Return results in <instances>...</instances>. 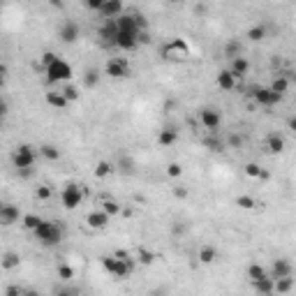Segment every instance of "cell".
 Listing matches in <instances>:
<instances>
[{
    "mask_svg": "<svg viewBox=\"0 0 296 296\" xmlns=\"http://www.w3.org/2000/svg\"><path fill=\"white\" fill-rule=\"evenodd\" d=\"M135 264H137L135 257H130L128 252H123V250L114 252V255L102 257V269L107 271V273H111L114 278H118V280L128 278L130 273L135 271Z\"/></svg>",
    "mask_w": 296,
    "mask_h": 296,
    "instance_id": "6da1fadb",
    "label": "cell"
},
{
    "mask_svg": "<svg viewBox=\"0 0 296 296\" xmlns=\"http://www.w3.org/2000/svg\"><path fill=\"white\" fill-rule=\"evenodd\" d=\"M33 234L44 248H56V245L63 241V227L56 224V222H49V220H42V224L35 229Z\"/></svg>",
    "mask_w": 296,
    "mask_h": 296,
    "instance_id": "7a4b0ae2",
    "label": "cell"
},
{
    "mask_svg": "<svg viewBox=\"0 0 296 296\" xmlns=\"http://www.w3.org/2000/svg\"><path fill=\"white\" fill-rule=\"evenodd\" d=\"M188 54H190V47L183 37H174L171 42H167L162 47V58L164 61H185Z\"/></svg>",
    "mask_w": 296,
    "mask_h": 296,
    "instance_id": "3957f363",
    "label": "cell"
},
{
    "mask_svg": "<svg viewBox=\"0 0 296 296\" xmlns=\"http://www.w3.org/2000/svg\"><path fill=\"white\" fill-rule=\"evenodd\" d=\"M35 160H37V153H35V148L30 146V144L16 146V150H14V155H12V162H14V167H16V171H21V169H33Z\"/></svg>",
    "mask_w": 296,
    "mask_h": 296,
    "instance_id": "277c9868",
    "label": "cell"
},
{
    "mask_svg": "<svg viewBox=\"0 0 296 296\" xmlns=\"http://www.w3.org/2000/svg\"><path fill=\"white\" fill-rule=\"evenodd\" d=\"M47 72V83H70L72 81V68H70V63H65L63 58H58V61L51 65V68L44 70Z\"/></svg>",
    "mask_w": 296,
    "mask_h": 296,
    "instance_id": "5b68a950",
    "label": "cell"
},
{
    "mask_svg": "<svg viewBox=\"0 0 296 296\" xmlns=\"http://www.w3.org/2000/svg\"><path fill=\"white\" fill-rule=\"evenodd\" d=\"M81 202H83V188H81L79 183H65V188H63V192H61L63 206L68 211H72V209H76Z\"/></svg>",
    "mask_w": 296,
    "mask_h": 296,
    "instance_id": "8992f818",
    "label": "cell"
},
{
    "mask_svg": "<svg viewBox=\"0 0 296 296\" xmlns=\"http://www.w3.org/2000/svg\"><path fill=\"white\" fill-rule=\"evenodd\" d=\"M104 74L111 76V79H128L130 76V63L125 58H109L107 65H104Z\"/></svg>",
    "mask_w": 296,
    "mask_h": 296,
    "instance_id": "52a82bcc",
    "label": "cell"
},
{
    "mask_svg": "<svg viewBox=\"0 0 296 296\" xmlns=\"http://www.w3.org/2000/svg\"><path fill=\"white\" fill-rule=\"evenodd\" d=\"M252 97H255V102L259 107H273V104H278V102L283 100V95H278L271 88H262V86L252 90Z\"/></svg>",
    "mask_w": 296,
    "mask_h": 296,
    "instance_id": "ba28073f",
    "label": "cell"
},
{
    "mask_svg": "<svg viewBox=\"0 0 296 296\" xmlns=\"http://www.w3.org/2000/svg\"><path fill=\"white\" fill-rule=\"evenodd\" d=\"M199 123L204 125V130H209V132H216V130L222 125V116L218 114L216 109L206 107V109H202V111H199Z\"/></svg>",
    "mask_w": 296,
    "mask_h": 296,
    "instance_id": "9c48e42d",
    "label": "cell"
},
{
    "mask_svg": "<svg viewBox=\"0 0 296 296\" xmlns=\"http://www.w3.org/2000/svg\"><path fill=\"white\" fill-rule=\"evenodd\" d=\"M19 220H23L19 206H14V204H2V206H0V224H2V227H12V224H16Z\"/></svg>",
    "mask_w": 296,
    "mask_h": 296,
    "instance_id": "30bf717a",
    "label": "cell"
},
{
    "mask_svg": "<svg viewBox=\"0 0 296 296\" xmlns=\"http://www.w3.org/2000/svg\"><path fill=\"white\" fill-rule=\"evenodd\" d=\"M79 35H81V28L74 21H65L61 26V30H58V37H61L63 44H74V42L79 40Z\"/></svg>",
    "mask_w": 296,
    "mask_h": 296,
    "instance_id": "8fae6325",
    "label": "cell"
},
{
    "mask_svg": "<svg viewBox=\"0 0 296 296\" xmlns=\"http://www.w3.org/2000/svg\"><path fill=\"white\" fill-rule=\"evenodd\" d=\"M116 37H118V23H116V19H104V23L100 26V40L104 44H114L116 47Z\"/></svg>",
    "mask_w": 296,
    "mask_h": 296,
    "instance_id": "7c38bea8",
    "label": "cell"
},
{
    "mask_svg": "<svg viewBox=\"0 0 296 296\" xmlns=\"http://www.w3.org/2000/svg\"><path fill=\"white\" fill-rule=\"evenodd\" d=\"M269 276L273 278V280H280V278H292V264H290V259H285V257H280V259H273Z\"/></svg>",
    "mask_w": 296,
    "mask_h": 296,
    "instance_id": "4fadbf2b",
    "label": "cell"
},
{
    "mask_svg": "<svg viewBox=\"0 0 296 296\" xmlns=\"http://www.w3.org/2000/svg\"><path fill=\"white\" fill-rule=\"evenodd\" d=\"M125 14V5L121 0H104V5L100 9V16L102 19H118Z\"/></svg>",
    "mask_w": 296,
    "mask_h": 296,
    "instance_id": "5bb4252c",
    "label": "cell"
},
{
    "mask_svg": "<svg viewBox=\"0 0 296 296\" xmlns=\"http://www.w3.org/2000/svg\"><path fill=\"white\" fill-rule=\"evenodd\" d=\"M264 150L271 155H280L285 150V139L278 132H271L266 139H264Z\"/></svg>",
    "mask_w": 296,
    "mask_h": 296,
    "instance_id": "9a60e30c",
    "label": "cell"
},
{
    "mask_svg": "<svg viewBox=\"0 0 296 296\" xmlns=\"http://www.w3.org/2000/svg\"><path fill=\"white\" fill-rule=\"evenodd\" d=\"M176 142H178V130H176L174 125H167V128L160 130V135H157V144H160L162 148L174 146Z\"/></svg>",
    "mask_w": 296,
    "mask_h": 296,
    "instance_id": "2e32d148",
    "label": "cell"
},
{
    "mask_svg": "<svg viewBox=\"0 0 296 296\" xmlns=\"http://www.w3.org/2000/svg\"><path fill=\"white\" fill-rule=\"evenodd\" d=\"M86 222H88V227L90 229H104L111 222V218L104 213V211H93V213H88V218H86Z\"/></svg>",
    "mask_w": 296,
    "mask_h": 296,
    "instance_id": "e0dca14e",
    "label": "cell"
},
{
    "mask_svg": "<svg viewBox=\"0 0 296 296\" xmlns=\"http://www.w3.org/2000/svg\"><path fill=\"white\" fill-rule=\"evenodd\" d=\"M229 72L234 74L236 79H241V76H245V74L250 72V63L245 56H238V58H234V61L229 63Z\"/></svg>",
    "mask_w": 296,
    "mask_h": 296,
    "instance_id": "ac0fdd59",
    "label": "cell"
},
{
    "mask_svg": "<svg viewBox=\"0 0 296 296\" xmlns=\"http://www.w3.org/2000/svg\"><path fill=\"white\" fill-rule=\"evenodd\" d=\"M116 47L123 49V51H137V49H139V37L118 33V37H116Z\"/></svg>",
    "mask_w": 296,
    "mask_h": 296,
    "instance_id": "d6986e66",
    "label": "cell"
},
{
    "mask_svg": "<svg viewBox=\"0 0 296 296\" xmlns=\"http://www.w3.org/2000/svg\"><path fill=\"white\" fill-rule=\"evenodd\" d=\"M252 287H255V292L259 296H273L276 294V280L273 278H264V280H259V283H252Z\"/></svg>",
    "mask_w": 296,
    "mask_h": 296,
    "instance_id": "ffe728a7",
    "label": "cell"
},
{
    "mask_svg": "<svg viewBox=\"0 0 296 296\" xmlns=\"http://www.w3.org/2000/svg\"><path fill=\"white\" fill-rule=\"evenodd\" d=\"M216 83L222 88V90H234V88H236V76L229 72V70H222V72L218 74Z\"/></svg>",
    "mask_w": 296,
    "mask_h": 296,
    "instance_id": "44dd1931",
    "label": "cell"
},
{
    "mask_svg": "<svg viewBox=\"0 0 296 296\" xmlns=\"http://www.w3.org/2000/svg\"><path fill=\"white\" fill-rule=\"evenodd\" d=\"M47 104L49 107H54V109H65L70 102L61 90H51V93H47Z\"/></svg>",
    "mask_w": 296,
    "mask_h": 296,
    "instance_id": "7402d4cb",
    "label": "cell"
},
{
    "mask_svg": "<svg viewBox=\"0 0 296 296\" xmlns=\"http://www.w3.org/2000/svg\"><path fill=\"white\" fill-rule=\"evenodd\" d=\"M271 90H273V93H278V95H285L287 93V90H290V79H287V76H285V74H278L276 79L271 81Z\"/></svg>",
    "mask_w": 296,
    "mask_h": 296,
    "instance_id": "603a6c76",
    "label": "cell"
},
{
    "mask_svg": "<svg viewBox=\"0 0 296 296\" xmlns=\"http://www.w3.org/2000/svg\"><path fill=\"white\" fill-rule=\"evenodd\" d=\"M248 278H250V283H259V280H264V278H269V271L264 269L262 264H250L248 266Z\"/></svg>",
    "mask_w": 296,
    "mask_h": 296,
    "instance_id": "cb8c5ba5",
    "label": "cell"
},
{
    "mask_svg": "<svg viewBox=\"0 0 296 296\" xmlns=\"http://www.w3.org/2000/svg\"><path fill=\"white\" fill-rule=\"evenodd\" d=\"M243 169H245V176H250V178H259V181H266V178H269V171H264L255 162H248Z\"/></svg>",
    "mask_w": 296,
    "mask_h": 296,
    "instance_id": "d4e9b609",
    "label": "cell"
},
{
    "mask_svg": "<svg viewBox=\"0 0 296 296\" xmlns=\"http://www.w3.org/2000/svg\"><path fill=\"white\" fill-rule=\"evenodd\" d=\"M37 153L44 157V160H49V162H56L58 157H61V150L56 146H51V144H42L40 148H37Z\"/></svg>",
    "mask_w": 296,
    "mask_h": 296,
    "instance_id": "484cf974",
    "label": "cell"
},
{
    "mask_svg": "<svg viewBox=\"0 0 296 296\" xmlns=\"http://www.w3.org/2000/svg\"><path fill=\"white\" fill-rule=\"evenodd\" d=\"M218 259V250L213 245H202L199 248V262L202 264H213Z\"/></svg>",
    "mask_w": 296,
    "mask_h": 296,
    "instance_id": "4316f807",
    "label": "cell"
},
{
    "mask_svg": "<svg viewBox=\"0 0 296 296\" xmlns=\"http://www.w3.org/2000/svg\"><path fill=\"white\" fill-rule=\"evenodd\" d=\"M114 171H116V164H111L109 160H100L97 167H95V176H97V178H107V176H111Z\"/></svg>",
    "mask_w": 296,
    "mask_h": 296,
    "instance_id": "83f0119b",
    "label": "cell"
},
{
    "mask_svg": "<svg viewBox=\"0 0 296 296\" xmlns=\"http://www.w3.org/2000/svg\"><path fill=\"white\" fill-rule=\"evenodd\" d=\"M292 287H294V278H280V280H276V294L278 296L290 294Z\"/></svg>",
    "mask_w": 296,
    "mask_h": 296,
    "instance_id": "f1b7e54d",
    "label": "cell"
},
{
    "mask_svg": "<svg viewBox=\"0 0 296 296\" xmlns=\"http://www.w3.org/2000/svg\"><path fill=\"white\" fill-rule=\"evenodd\" d=\"M264 37H266V26H264V23H257V26H252L248 30V40L250 42H262Z\"/></svg>",
    "mask_w": 296,
    "mask_h": 296,
    "instance_id": "f546056e",
    "label": "cell"
},
{
    "mask_svg": "<svg viewBox=\"0 0 296 296\" xmlns=\"http://www.w3.org/2000/svg\"><path fill=\"white\" fill-rule=\"evenodd\" d=\"M19 262H21V257L16 255V252H5V255H2V269H5V271L16 269Z\"/></svg>",
    "mask_w": 296,
    "mask_h": 296,
    "instance_id": "4dcf8cb0",
    "label": "cell"
},
{
    "mask_svg": "<svg viewBox=\"0 0 296 296\" xmlns=\"http://www.w3.org/2000/svg\"><path fill=\"white\" fill-rule=\"evenodd\" d=\"M102 211H104L109 218H114L121 213V204L116 202V199H104V202H102Z\"/></svg>",
    "mask_w": 296,
    "mask_h": 296,
    "instance_id": "1f68e13d",
    "label": "cell"
},
{
    "mask_svg": "<svg viewBox=\"0 0 296 296\" xmlns=\"http://www.w3.org/2000/svg\"><path fill=\"white\" fill-rule=\"evenodd\" d=\"M21 224L28 229V231H35V229L42 224V218L40 216H33V213H28V216H23V220H21Z\"/></svg>",
    "mask_w": 296,
    "mask_h": 296,
    "instance_id": "d6a6232c",
    "label": "cell"
},
{
    "mask_svg": "<svg viewBox=\"0 0 296 296\" xmlns=\"http://www.w3.org/2000/svg\"><path fill=\"white\" fill-rule=\"evenodd\" d=\"M241 51H243V47H241V42H229L227 47H224V56H227L229 61H234V58H238L241 56Z\"/></svg>",
    "mask_w": 296,
    "mask_h": 296,
    "instance_id": "836d02e7",
    "label": "cell"
},
{
    "mask_svg": "<svg viewBox=\"0 0 296 296\" xmlns=\"http://www.w3.org/2000/svg\"><path fill=\"white\" fill-rule=\"evenodd\" d=\"M56 276L68 283V280H72V278H74V269L70 266V264H58V269H56Z\"/></svg>",
    "mask_w": 296,
    "mask_h": 296,
    "instance_id": "e575fe53",
    "label": "cell"
},
{
    "mask_svg": "<svg viewBox=\"0 0 296 296\" xmlns=\"http://www.w3.org/2000/svg\"><path fill=\"white\" fill-rule=\"evenodd\" d=\"M97 83H100V72H97V70H88L86 76H83V86H86V88H95Z\"/></svg>",
    "mask_w": 296,
    "mask_h": 296,
    "instance_id": "d590c367",
    "label": "cell"
},
{
    "mask_svg": "<svg viewBox=\"0 0 296 296\" xmlns=\"http://www.w3.org/2000/svg\"><path fill=\"white\" fill-rule=\"evenodd\" d=\"M243 144H245V139H243V135H238V132H231V135L227 137V146L234 148V150L243 148Z\"/></svg>",
    "mask_w": 296,
    "mask_h": 296,
    "instance_id": "8d00e7d4",
    "label": "cell"
},
{
    "mask_svg": "<svg viewBox=\"0 0 296 296\" xmlns=\"http://www.w3.org/2000/svg\"><path fill=\"white\" fill-rule=\"evenodd\" d=\"M255 199L252 197H248V195H241V197H236V206L238 209H245V211H252L255 209Z\"/></svg>",
    "mask_w": 296,
    "mask_h": 296,
    "instance_id": "74e56055",
    "label": "cell"
},
{
    "mask_svg": "<svg viewBox=\"0 0 296 296\" xmlns=\"http://www.w3.org/2000/svg\"><path fill=\"white\" fill-rule=\"evenodd\" d=\"M61 93L68 97V102H76V100H79V90H76L74 83H65V88H63Z\"/></svg>",
    "mask_w": 296,
    "mask_h": 296,
    "instance_id": "f35d334b",
    "label": "cell"
},
{
    "mask_svg": "<svg viewBox=\"0 0 296 296\" xmlns=\"http://www.w3.org/2000/svg\"><path fill=\"white\" fill-rule=\"evenodd\" d=\"M49 197H51V188H49V185H44V183H42V185H37V188H35V199L47 202Z\"/></svg>",
    "mask_w": 296,
    "mask_h": 296,
    "instance_id": "ab89813d",
    "label": "cell"
},
{
    "mask_svg": "<svg viewBox=\"0 0 296 296\" xmlns=\"http://www.w3.org/2000/svg\"><path fill=\"white\" fill-rule=\"evenodd\" d=\"M167 176H169V178H181V176H183V167L178 164V162L167 164Z\"/></svg>",
    "mask_w": 296,
    "mask_h": 296,
    "instance_id": "60d3db41",
    "label": "cell"
},
{
    "mask_svg": "<svg viewBox=\"0 0 296 296\" xmlns=\"http://www.w3.org/2000/svg\"><path fill=\"white\" fill-rule=\"evenodd\" d=\"M137 262H139V264H153V262H155V255L142 248L139 252H137Z\"/></svg>",
    "mask_w": 296,
    "mask_h": 296,
    "instance_id": "b9f144b4",
    "label": "cell"
},
{
    "mask_svg": "<svg viewBox=\"0 0 296 296\" xmlns=\"http://www.w3.org/2000/svg\"><path fill=\"white\" fill-rule=\"evenodd\" d=\"M56 61H58V56H56L54 51H44V54H42V65H44V70L51 68Z\"/></svg>",
    "mask_w": 296,
    "mask_h": 296,
    "instance_id": "7bdbcfd3",
    "label": "cell"
},
{
    "mask_svg": "<svg viewBox=\"0 0 296 296\" xmlns=\"http://www.w3.org/2000/svg\"><path fill=\"white\" fill-rule=\"evenodd\" d=\"M202 144H204L206 148H211V150H220V148H222V144L218 142V139H213V137H204Z\"/></svg>",
    "mask_w": 296,
    "mask_h": 296,
    "instance_id": "ee69618b",
    "label": "cell"
},
{
    "mask_svg": "<svg viewBox=\"0 0 296 296\" xmlns=\"http://www.w3.org/2000/svg\"><path fill=\"white\" fill-rule=\"evenodd\" d=\"M5 296H23V287H19V285H9L5 290Z\"/></svg>",
    "mask_w": 296,
    "mask_h": 296,
    "instance_id": "f6af8a7d",
    "label": "cell"
},
{
    "mask_svg": "<svg viewBox=\"0 0 296 296\" xmlns=\"http://www.w3.org/2000/svg\"><path fill=\"white\" fill-rule=\"evenodd\" d=\"M102 5H104V0H86V7L93 9V12H100Z\"/></svg>",
    "mask_w": 296,
    "mask_h": 296,
    "instance_id": "bcb514c9",
    "label": "cell"
},
{
    "mask_svg": "<svg viewBox=\"0 0 296 296\" xmlns=\"http://www.w3.org/2000/svg\"><path fill=\"white\" fill-rule=\"evenodd\" d=\"M56 296H79V292L76 290H61V292H56Z\"/></svg>",
    "mask_w": 296,
    "mask_h": 296,
    "instance_id": "7dc6e473",
    "label": "cell"
},
{
    "mask_svg": "<svg viewBox=\"0 0 296 296\" xmlns=\"http://www.w3.org/2000/svg\"><path fill=\"white\" fill-rule=\"evenodd\" d=\"M121 164H123V171H132V164H135V162H132V160H128V157H123V160H121Z\"/></svg>",
    "mask_w": 296,
    "mask_h": 296,
    "instance_id": "c3c4849f",
    "label": "cell"
},
{
    "mask_svg": "<svg viewBox=\"0 0 296 296\" xmlns=\"http://www.w3.org/2000/svg\"><path fill=\"white\" fill-rule=\"evenodd\" d=\"M174 195L178 197V199H185V197H188V188H176Z\"/></svg>",
    "mask_w": 296,
    "mask_h": 296,
    "instance_id": "681fc988",
    "label": "cell"
},
{
    "mask_svg": "<svg viewBox=\"0 0 296 296\" xmlns=\"http://www.w3.org/2000/svg\"><path fill=\"white\" fill-rule=\"evenodd\" d=\"M287 128H290L292 132H296V116H292L290 121H287Z\"/></svg>",
    "mask_w": 296,
    "mask_h": 296,
    "instance_id": "f907efd6",
    "label": "cell"
},
{
    "mask_svg": "<svg viewBox=\"0 0 296 296\" xmlns=\"http://www.w3.org/2000/svg\"><path fill=\"white\" fill-rule=\"evenodd\" d=\"M183 231H188V227H185L183 222H181V224H176V227H174V234H183Z\"/></svg>",
    "mask_w": 296,
    "mask_h": 296,
    "instance_id": "816d5d0a",
    "label": "cell"
},
{
    "mask_svg": "<svg viewBox=\"0 0 296 296\" xmlns=\"http://www.w3.org/2000/svg\"><path fill=\"white\" fill-rule=\"evenodd\" d=\"M30 174H33V169H21V171H19L21 178H30Z\"/></svg>",
    "mask_w": 296,
    "mask_h": 296,
    "instance_id": "f5cc1de1",
    "label": "cell"
},
{
    "mask_svg": "<svg viewBox=\"0 0 296 296\" xmlns=\"http://www.w3.org/2000/svg\"><path fill=\"white\" fill-rule=\"evenodd\" d=\"M23 296H40L37 290H23Z\"/></svg>",
    "mask_w": 296,
    "mask_h": 296,
    "instance_id": "db71d44e",
    "label": "cell"
},
{
    "mask_svg": "<svg viewBox=\"0 0 296 296\" xmlns=\"http://www.w3.org/2000/svg\"><path fill=\"white\" fill-rule=\"evenodd\" d=\"M195 12H197V14H206V5H197Z\"/></svg>",
    "mask_w": 296,
    "mask_h": 296,
    "instance_id": "11a10c76",
    "label": "cell"
}]
</instances>
